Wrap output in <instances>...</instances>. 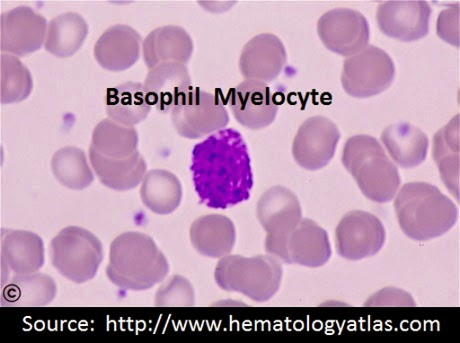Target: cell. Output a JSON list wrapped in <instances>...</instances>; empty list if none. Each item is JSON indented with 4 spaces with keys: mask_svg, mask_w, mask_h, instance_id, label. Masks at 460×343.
Wrapping results in <instances>:
<instances>
[{
    "mask_svg": "<svg viewBox=\"0 0 460 343\" xmlns=\"http://www.w3.org/2000/svg\"><path fill=\"white\" fill-rule=\"evenodd\" d=\"M58 294L55 279L41 272L14 275L3 284L2 305L14 307L48 306Z\"/></svg>",
    "mask_w": 460,
    "mask_h": 343,
    "instance_id": "25",
    "label": "cell"
},
{
    "mask_svg": "<svg viewBox=\"0 0 460 343\" xmlns=\"http://www.w3.org/2000/svg\"><path fill=\"white\" fill-rule=\"evenodd\" d=\"M329 234L313 219L303 218L288 240L289 265L316 268L325 265L332 258Z\"/></svg>",
    "mask_w": 460,
    "mask_h": 343,
    "instance_id": "21",
    "label": "cell"
},
{
    "mask_svg": "<svg viewBox=\"0 0 460 343\" xmlns=\"http://www.w3.org/2000/svg\"><path fill=\"white\" fill-rule=\"evenodd\" d=\"M256 215L267 232L265 251L289 265L288 240L303 219V209L295 192L285 187H273L263 193Z\"/></svg>",
    "mask_w": 460,
    "mask_h": 343,
    "instance_id": "7",
    "label": "cell"
},
{
    "mask_svg": "<svg viewBox=\"0 0 460 343\" xmlns=\"http://www.w3.org/2000/svg\"><path fill=\"white\" fill-rule=\"evenodd\" d=\"M87 34L88 25L84 17L66 13L49 22L44 48L57 57H70L81 49Z\"/></svg>",
    "mask_w": 460,
    "mask_h": 343,
    "instance_id": "29",
    "label": "cell"
},
{
    "mask_svg": "<svg viewBox=\"0 0 460 343\" xmlns=\"http://www.w3.org/2000/svg\"><path fill=\"white\" fill-rule=\"evenodd\" d=\"M172 121L179 135L199 139L224 129L229 114L218 95L191 87L183 93L171 111Z\"/></svg>",
    "mask_w": 460,
    "mask_h": 343,
    "instance_id": "8",
    "label": "cell"
},
{
    "mask_svg": "<svg viewBox=\"0 0 460 343\" xmlns=\"http://www.w3.org/2000/svg\"><path fill=\"white\" fill-rule=\"evenodd\" d=\"M139 193L143 204L159 215L174 213L181 206L183 196L178 177L165 170L146 172Z\"/></svg>",
    "mask_w": 460,
    "mask_h": 343,
    "instance_id": "27",
    "label": "cell"
},
{
    "mask_svg": "<svg viewBox=\"0 0 460 343\" xmlns=\"http://www.w3.org/2000/svg\"><path fill=\"white\" fill-rule=\"evenodd\" d=\"M47 20L29 6L4 13L0 21V48L17 57L38 51L46 42Z\"/></svg>",
    "mask_w": 460,
    "mask_h": 343,
    "instance_id": "13",
    "label": "cell"
},
{
    "mask_svg": "<svg viewBox=\"0 0 460 343\" xmlns=\"http://www.w3.org/2000/svg\"><path fill=\"white\" fill-rule=\"evenodd\" d=\"M190 171L199 198L209 208L226 209L251 197V156L235 129H221L194 146Z\"/></svg>",
    "mask_w": 460,
    "mask_h": 343,
    "instance_id": "1",
    "label": "cell"
},
{
    "mask_svg": "<svg viewBox=\"0 0 460 343\" xmlns=\"http://www.w3.org/2000/svg\"><path fill=\"white\" fill-rule=\"evenodd\" d=\"M49 258L61 276L77 285L93 279L103 259L102 242L78 226H68L50 242Z\"/></svg>",
    "mask_w": 460,
    "mask_h": 343,
    "instance_id": "6",
    "label": "cell"
},
{
    "mask_svg": "<svg viewBox=\"0 0 460 343\" xmlns=\"http://www.w3.org/2000/svg\"><path fill=\"white\" fill-rule=\"evenodd\" d=\"M51 171L58 181L68 189H85L94 180L85 153L75 146L60 148L53 154Z\"/></svg>",
    "mask_w": 460,
    "mask_h": 343,
    "instance_id": "31",
    "label": "cell"
},
{
    "mask_svg": "<svg viewBox=\"0 0 460 343\" xmlns=\"http://www.w3.org/2000/svg\"><path fill=\"white\" fill-rule=\"evenodd\" d=\"M90 161L103 186L113 190L127 191L136 189L143 182L147 172L146 160L138 151L122 160H113L102 155L91 146Z\"/></svg>",
    "mask_w": 460,
    "mask_h": 343,
    "instance_id": "24",
    "label": "cell"
},
{
    "mask_svg": "<svg viewBox=\"0 0 460 343\" xmlns=\"http://www.w3.org/2000/svg\"><path fill=\"white\" fill-rule=\"evenodd\" d=\"M459 15L458 4L442 11L438 21V37L454 47H459Z\"/></svg>",
    "mask_w": 460,
    "mask_h": 343,
    "instance_id": "35",
    "label": "cell"
},
{
    "mask_svg": "<svg viewBox=\"0 0 460 343\" xmlns=\"http://www.w3.org/2000/svg\"><path fill=\"white\" fill-rule=\"evenodd\" d=\"M342 163L371 201L386 204L400 190L397 166L373 136L361 135L349 138L343 148Z\"/></svg>",
    "mask_w": 460,
    "mask_h": 343,
    "instance_id": "4",
    "label": "cell"
},
{
    "mask_svg": "<svg viewBox=\"0 0 460 343\" xmlns=\"http://www.w3.org/2000/svg\"><path fill=\"white\" fill-rule=\"evenodd\" d=\"M382 142L394 163L402 169L420 165L429 154L428 136L411 123L388 126L382 135Z\"/></svg>",
    "mask_w": 460,
    "mask_h": 343,
    "instance_id": "23",
    "label": "cell"
},
{
    "mask_svg": "<svg viewBox=\"0 0 460 343\" xmlns=\"http://www.w3.org/2000/svg\"><path fill=\"white\" fill-rule=\"evenodd\" d=\"M317 33L327 49L344 57L364 50L370 37L366 16L349 8H335L324 13L317 22Z\"/></svg>",
    "mask_w": 460,
    "mask_h": 343,
    "instance_id": "11",
    "label": "cell"
},
{
    "mask_svg": "<svg viewBox=\"0 0 460 343\" xmlns=\"http://www.w3.org/2000/svg\"><path fill=\"white\" fill-rule=\"evenodd\" d=\"M340 139V129L330 119H307L298 128L294 140L295 161L305 170H322L332 160Z\"/></svg>",
    "mask_w": 460,
    "mask_h": 343,
    "instance_id": "12",
    "label": "cell"
},
{
    "mask_svg": "<svg viewBox=\"0 0 460 343\" xmlns=\"http://www.w3.org/2000/svg\"><path fill=\"white\" fill-rule=\"evenodd\" d=\"M431 8L422 0H393L380 4L376 21L386 37L403 42L426 38L429 31Z\"/></svg>",
    "mask_w": 460,
    "mask_h": 343,
    "instance_id": "14",
    "label": "cell"
},
{
    "mask_svg": "<svg viewBox=\"0 0 460 343\" xmlns=\"http://www.w3.org/2000/svg\"><path fill=\"white\" fill-rule=\"evenodd\" d=\"M398 224L410 239L427 242L446 234L457 222L455 202L428 182H410L397 191Z\"/></svg>",
    "mask_w": 460,
    "mask_h": 343,
    "instance_id": "2",
    "label": "cell"
},
{
    "mask_svg": "<svg viewBox=\"0 0 460 343\" xmlns=\"http://www.w3.org/2000/svg\"><path fill=\"white\" fill-rule=\"evenodd\" d=\"M287 60V49L277 35L261 33L243 47L240 69L244 81L269 84L279 77Z\"/></svg>",
    "mask_w": 460,
    "mask_h": 343,
    "instance_id": "16",
    "label": "cell"
},
{
    "mask_svg": "<svg viewBox=\"0 0 460 343\" xmlns=\"http://www.w3.org/2000/svg\"><path fill=\"white\" fill-rule=\"evenodd\" d=\"M155 304L159 307L194 306L196 292L188 278L173 276L157 289Z\"/></svg>",
    "mask_w": 460,
    "mask_h": 343,
    "instance_id": "33",
    "label": "cell"
},
{
    "mask_svg": "<svg viewBox=\"0 0 460 343\" xmlns=\"http://www.w3.org/2000/svg\"><path fill=\"white\" fill-rule=\"evenodd\" d=\"M143 43L135 29L125 24L113 25L96 41L94 57L110 72H125L137 63Z\"/></svg>",
    "mask_w": 460,
    "mask_h": 343,
    "instance_id": "18",
    "label": "cell"
},
{
    "mask_svg": "<svg viewBox=\"0 0 460 343\" xmlns=\"http://www.w3.org/2000/svg\"><path fill=\"white\" fill-rule=\"evenodd\" d=\"M109 119L120 125L135 128L152 111L144 84L127 83L108 91L105 101Z\"/></svg>",
    "mask_w": 460,
    "mask_h": 343,
    "instance_id": "26",
    "label": "cell"
},
{
    "mask_svg": "<svg viewBox=\"0 0 460 343\" xmlns=\"http://www.w3.org/2000/svg\"><path fill=\"white\" fill-rule=\"evenodd\" d=\"M282 262L271 254L252 258L228 254L217 263V286L230 293H240L254 302L264 303L279 292Z\"/></svg>",
    "mask_w": 460,
    "mask_h": 343,
    "instance_id": "5",
    "label": "cell"
},
{
    "mask_svg": "<svg viewBox=\"0 0 460 343\" xmlns=\"http://www.w3.org/2000/svg\"><path fill=\"white\" fill-rule=\"evenodd\" d=\"M229 108L244 128L259 130L276 119L279 105L267 84L243 81L232 91Z\"/></svg>",
    "mask_w": 460,
    "mask_h": 343,
    "instance_id": "15",
    "label": "cell"
},
{
    "mask_svg": "<svg viewBox=\"0 0 460 343\" xmlns=\"http://www.w3.org/2000/svg\"><path fill=\"white\" fill-rule=\"evenodd\" d=\"M168 272L165 255L147 234L125 233L112 242L106 276L114 286L140 292L162 283Z\"/></svg>",
    "mask_w": 460,
    "mask_h": 343,
    "instance_id": "3",
    "label": "cell"
},
{
    "mask_svg": "<svg viewBox=\"0 0 460 343\" xmlns=\"http://www.w3.org/2000/svg\"><path fill=\"white\" fill-rule=\"evenodd\" d=\"M144 86L149 104L159 112L168 113L191 89V77L187 66L165 63L148 70Z\"/></svg>",
    "mask_w": 460,
    "mask_h": 343,
    "instance_id": "19",
    "label": "cell"
},
{
    "mask_svg": "<svg viewBox=\"0 0 460 343\" xmlns=\"http://www.w3.org/2000/svg\"><path fill=\"white\" fill-rule=\"evenodd\" d=\"M46 261V249L41 237L28 231H2L3 280L11 274L28 275L40 271ZM4 284V283H3Z\"/></svg>",
    "mask_w": 460,
    "mask_h": 343,
    "instance_id": "17",
    "label": "cell"
},
{
    "mask_svg": "<svg viewBox=\"0 0 460 343\" xmlns=\"http://www.w3.org/2000/svg\"><path fill=\"white\" fill-rule=\"evenodd\" d=\"M143 52L148 69L165 63L187 66L192 57L193 41L181 26H162L147 35L143 43Z\"/></svg>",
    "mask_w": 460,
    "mask_h": 343,
    "instance_id": "20",
    "label": "cell"
},
{
    "mask_svg": "<svg viewBox=\"0 0 460 343\" xmlns=\"http://www.w3.org/2000/svg\"><path fill=\"white\" fill-rule=\"evenodd\" d=\"M2 70V93L0 100L3 104H11L25 101L32 92L33 82L31 74L19 57L3 54L0 57Z\"/></svg>",
    "mask_w": 460,
    "mask_h": 343,
    "instance_id": "32",
    "label": "cell"
},
{
    "mask_svg": "<svg viewBox=\"0 0 460 343\" xmlns=\"http://www.w3.org/2000/svg\"><path fill=\"white\" fill-rule=\"evenodd\" d=\"M385 242L383 223L364 210L350 211L336 227V251L344 259L356 261L374 257L382 251Z\"/></svg>",
    "mask_w": 460,
    "mask_h": 343,
    "instance_id": "10",
    "label": "cell"
},
{
    "mask_svg": "<svg viewBox=\"0 0 460 343\" xmlns=\"http://www.w3.org/2000/svg\"><path fill=\"white\" fill-rule=\"evenodd\" d=\"M459 116L438 131L433 138V160L438 164L440 178L451 195L459 200Z\"/></svg>",
    "mask_w": 460,
    "mask_h": 343,
    "instance_id": "28",
    "label": "cell"
},
{
    "mask_svg": "<svg viewBox=\"0 0 460 343\" xmlns=\"http://www.w3.org/2000/svg\"><path fill=\"white\" fill-rule=\"evenodd\" d=\"M413 296L402 288L385 287L371 295L365 303L368 307H413Z\"/></svg>",
    "mask_w": 460,
    "mask_h": 343,
    "instance_id": "34",
    "label": "cell"
},
{
    "mask_svg": "<svg viewBox=\"0 0 460 343\" xmlns=\"http://www.w3.org/2000/svg\"><path fill=\"white\" fill-rule=\"evenodd\" d=\"M395 66L386 52L367 46L343 64L341 84L345 92L357 99H367L385 92L394 83Z\"/></svg>",
    "mask_w": 460,
    "mask_h": 343,
    "instance_id": "9",
    "label": "cell"
},
{
    "mask_svg": "<svg viewBox=\"0 0 460 343\" xmlns=\"http://www.w3.org/2000/svg\"><path fill=\"white\" fill-rule=\"evenodd\" d=\"M137 145L138 135L136 128L105 119L93 129L91 146L105 157L122 160L134 154L137 151Z\"/></svg>",
    "mask_w": 460,
    "mask_h": 343,
    "instance_id": "30",
    "label": "cell"
},
{
    "mask_svg": "<svg viewBox=\"0 0 460 343\" xmlns=\"http://www.w3.org/2000/svg\"><path fill=\"white\" fill-rule=\"evenodd\" d=\"M190 242L193 248L203 257L223 259L234 248L235 226L225 215L200 216L191 224Z\"/></svg>",
    "mask_w": 460,
    "mask_h": 343,
    "instance_id": "22",
    "label": "cell"
}]
</instances>
